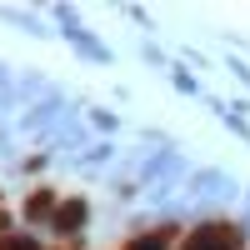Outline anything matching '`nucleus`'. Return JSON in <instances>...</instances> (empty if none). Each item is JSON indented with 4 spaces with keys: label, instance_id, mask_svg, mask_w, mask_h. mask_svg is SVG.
<instances>
[{
    "label": "nucleus",
    "instance_id": "nucleus-1",
    "mask_svg": "<svg viewBox=\"0 0 250 250\" xmlns=\"http://www.w3.org/2000/svg\"><path fill=\"white\" fill-rule=\"evenodd\" d=\"M240 240H245V230L240 225H200V230H190V240H185L180 250H240Z\"/></svg>",
    "mask_w": 250,
    "mask_h": 250
},
{
    "label": "nucleus",
    "instance_id": "nucleus-2",
    "mask_svg": "<svg viewBox=\"0 0 250 250\" xmlns=\"http://www.w3.org/2000/svg\"><path fill=\"white\" fill-rule=\"evenodd\" d=\"M55 20H60V30H65V35L75 40V45H80V55H85V60H100V65L110 60V50L100 45V40H95V35H90L85 25H80V15H75L70 5H55Z\"/></svg>",
    "mask_w": 250,
    "mask_h": 250
},
{
    "label": "nucleus",
    "instance_id": "nucleus-3",
    "mask_svg": "<svg viewBox=\"0 0 250 250\" xmlns=\"http://www.w3.org/2000/svg\"><path fill=\"white\" fill-rule=\"evenodd\" d=\"M85 220H90V205H85V200H65V205H55L50 230H55V235H80V230H85Z\"/></svg>",
    "mask_w": 250,
    "mask_h": 250
},
{
    "label": "nucleus",
    "instance_id": "nucleus-4",
    "mask_svg": "<svg viewBox=\"0 0 250 250\" xmlns=\"http://www.w3.org/2000/svg\"><path fill=\"white\" fill-rule=\"evenodd\" d=\"M190 190H195L200 200H225V195H235V180L220 175V170H200V175L190 180Z\"/></svg>",
    "mask_w": 250,
    "mask_h": 250
},
{
    "label": "nucleus",
    "instance_id": "nucleus-5",
    "mask_svg": "<svg viewBox=\"0 0 250 250\" xmlns=\"http://www.w3.org/2000/svg\"><path fill=\"white\" fill-rule=\"evenodd\" d=\"M50 215H55V195L50 190H35L25 200V220H50Z\"/></svg>",
    "mask_w": 250,
    "mask_h": 250
},
{
    "label": "nucleus",
    "instance_id": "nucleus-6",
    "mask_svg": "<svg viewBox=\"0 0 250 250\" xmlns=\"http://www.w3.org/2000/svg\"><path fill=\"white\" fill-rule=\"evenodd\" d=\"M170 225H165V230H150V235H135L130 245H125V250H170Z\"/></svg>",
    "mask_w": 250,
    "mask_h": 250
},
{
    "label": "nucleus",
    "instance_id": "nucleus-7",
    "mask_svg": "<svg viewBox=\"0 0 250 250\" xmlns=\"http://www.w3.org/2000/svg\"><path fill=\"white\" fill-rule=\"evenodd\" d=\"M0 20H15V25H25L30 35H50L45 25H40V20L35 15H25V10H10V5H0Z\"/></svg>",
    "mask_w": 250,
    "mask_h": 250
},
{
    "label": "nucleus",
    "instance_id": "nucleus-8",
    "mask_svg": "<svg viewBox=\"0 0 250 250\" xmlns=\"http://www.w3.org/2000/svg\"><path fill=\"white\" fill-rule=\"evenodd\" d=\"M170 85H175L180 95H200V80H195L190 70H180V65H170Z\"/></svg>",
    "mask_w": 250,
    "mask_h": 250
},
{
    "label": "nucleus",
    "instance_id": "nucleus-9",
    "mask_svg": "<svg viewBox=\"0 0 250 250\" xmlns=\"http://www.w3.org/2000/svg\"><path fill=\"white\" fill-rule=\"evenodd\" d=\"M140 55H145V60H150V65H165V70H170V60H165V50H155V45H150V40H145V45H140Z\"/></svg>",
    "mask_w": 250,
    "mask_h": 250
},
{
    "label": "nucleus",
    "instance_id": "nucleus-10",
    "mask_svg": "<svg viewBox=\"0 0 250 250\" xmlns=\"http://www.w3.org/2000/svg\"><path fill=\"white\" fill-rule=\"evenodd\" d=\"M90 120H95V125H100V130H115V125H120V120H115V110H95V115H90Z\"/></svg>",
    "mask_w": 250,
    "mask_h": 250
},
{
    "label": "nucleus",
    "instance_id": "nucleus-11",
    "mask_svg": "<svg viewBox=\"0 0 250 250\" xmlns=\"http://www.w3.org/2000/svg\"><path fill=\"white\" fill-rule=\"evenodd\" d=\"M110 155H115V145H95V150L85 155V165H100V160H110Z\"/></svg>",
    "mask_w": 250,
    "mask_h": 250
},
{
    "label": "nucleus",
    "instance_id": "nucleus-12",
    "mask_svg": "<svg viewBox=\"0 0 250 250\" xmlns=\"http://www.w3.org/2000/svg\"><path fill=\"white\" fill-rule=\"evenodd\" d=\"M230 75H240L245 85H250V65H245V60H230Z\"/></svg>",
    "mask_w": 250,
    "mask_h": 250
},
{
    "label": "nucleus",
    "instance_id": "nucleus-13",
    "mask_svg": "<svg viewBox=\"0 0 250 250\" xmlns=\"http://www.w3.org/2000/svg\"><path fill=\"white\" fill-rule=\"evenodd\" d=\"M10 105V85H5V75H0V110Z\"/></svg>",
    "mask_w": 250,
    "mask_h": 250
}]
</instances>
